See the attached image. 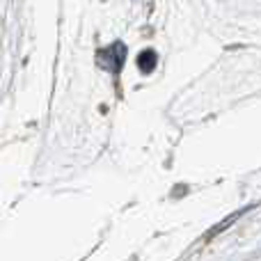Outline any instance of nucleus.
Returning a JSON list of instances; mask_svg holds the SVG:
<instances>
[{"mask_svg":"<svg viewBox=\"0 0 261 261\" xmlns=\"http://www.w3.org/2000/svg\"><path fill=\"white\" fill-rule=\"evenodd\" d=\"M124 60H126V46H124L122 41H115L113 46L99 50V64L103 69H108V71H113V73L122 71Z\"/></svg>","mask_w":261,"mask_h":261,"instance_id":"obj_1","label":"nucleus"},{"mask_svg":"<svg viewBox=\"0 0 261 261\" xmlns=\"http://www.w3.org/2000/svg\"><path fill=\"white\" fill-rule=\"evenodd\" d=\"M156 62H158V55L153 53L151 48L149 50H142V53L138 55V69L142 73H149V71H153V67H156Z\"/></svg>","mask_w":261,"mask_h":261,"instance_id":"obj_2","label":"nucleus"},{"mask_svg":"<svg viewBox=\"0 0 261 261\" xmlns=\"http://www.w3.org/2000/svg\"><path fill=\"white\" fill-rule=\"evenodd\" d=\"M250 208H252V206H245V208H241V211H236V213H231V216H227V220H225V222H220V225H218V227H213V229L208 231V236H213V234H218V231L227 229V227H229L231 222H236V220H239L241 216H243V213H248Z\"/></svg>","mask_w":261,"mask_h":261,"instance_id":"obj_3","label":"nucleus"}]
</instances>
